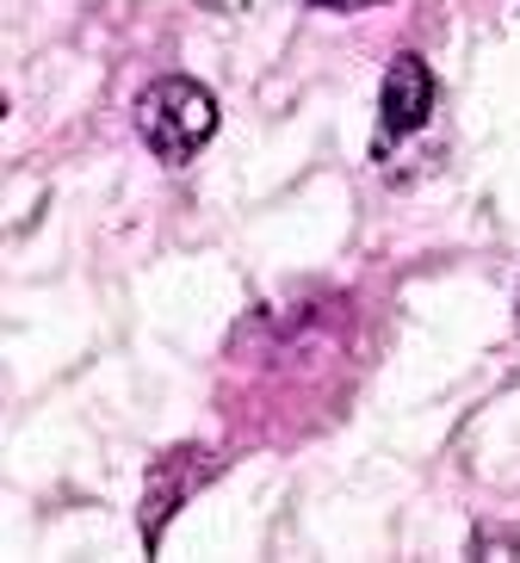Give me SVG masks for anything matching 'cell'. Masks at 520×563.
<instances>
[{
  "label": "cell",
  "instance_id": "5",
  "mask_svg": "<svg viewBox=\"0 0 520 563\" xmlns=\"http://www.w3.org/2000/svg\"><path fill=\"white\" fill-rule=\"evenodd\" d=\"M515 329H520V298H515Z\"/></svg>",
  "mask_w": 520,
  "mask_h": 563
},
{
  "label": "cell",
  "instance_id": "3",
  "mask_svg": "<svg viewBox=\"0 0 520 563\" xmlns=\"http://www.w3.org/2000/svg\"><path fill=\"white\" fill-rule=\"evenodd\" d=\"M223 471L218 452H204V446H174L162 452V459L150 464V483H143V545H162V532H168V520L180 514L186 496H199L204 483Z\"/></svg>",
  "mask_w": 520,
  "mask_h": 563
},
{
  "label": "cell",
  "instance_id": "1",
  "mask_svg": "<svg viewBox=\"0 0 520 563\" xmlns=\"http://www.w3.org/2000/svg\"><path fill=\"white\" fill-rule=\"evenodd\" d=\"M223 112L218 100H211V87H199L192 75H162V81H150L143 93H136V136H143V150L155 155V162H192V155L218 136Z\"/></svg>",
  "mask_w": 520,
  "mask_h": 563
},
{
  "label": "cell",
  "instance_id": "4",
  "mask_svg": "<svg viewBox=\"0 0 520 563\" xmlns=\"http://www.w3.org/2000/svg\"><path fill=\"white\" fill-rule=\"evenodd\" d=\"M317 13H359V7H385V0H310Z\"/></svg>",
  "mask_w": 520,
  "mask_h": 563
},
{
  "label": "cell",
  "instance_id": "2",
  "mask_svg": "<svg viewBox=\"0 0 520 563\" xmlns=\"http://www.w3.org/2000/svg\"><path fill=\"white\" fill-rule=\"evenodd\" d=\"M428 118H434V68L421 63L416 51L390 56L385 87H378V162H385L397 143L428 131Z\"/></svg>",
  "mask_w": 520,
  "mask_h": 563
}]
</instances>
